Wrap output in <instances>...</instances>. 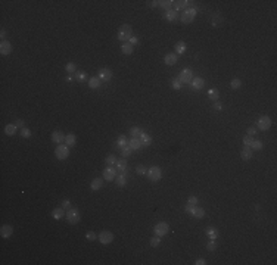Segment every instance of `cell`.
Returning a JSON list of instances; mask_svg holds the SVG:
<instances>
[{
  "mask_svg": "<svg viewBox=\"0 0 277 265\" xmlns=\"http://www.w3.org/2000/svg\"><path fill=\"white\" fill-rule=\"evenodd\" d=\"M117 37L118 40H121V41H128V40L133 37V28L130 27V25H121L120 27V29H118V34H117Z\"/></svg>",
  "mask_w": 277,
  "mask_h": 265,
  "instance_id": "obj_1",
  "label": "cell"
},
{
  "mask_svg": "<svg viewBox=\"0 0 277 265\" xmlns=\"http://www.w3.org/2000/svg\"><path fill=\"white\" fill-rule=\"evenodd\" d=\"M196 13H198V9H196V8H187V9L183 10V13L180 15L181 22H183V24H190V22H193Z\"/></svg>",
  "mask_w": 277,
  "mask_h": 265,
  "instance_id": "obj_2",
  "label": "cell"
},
{
  "mask_svg": "<svg viewBox=\"0 0 277 265\" xmlns=\"http://www.w3.org/2000/svg\"><path fill=\"white\" fill-rule=\"evenodd\" d=\"M65 218H67V221L69 222V224H78L80 222V220H81V215H80V211H78L77 208H71V209H68L67 211V214H65Z\"/></svg>",
  "mask_w": 277,
  "mask_h": 265,
  "instance_id": "obj_3",
  "label": "cell"
},
{
  "mask_svg": "<svg viewBox=\"0 0 277 265\" xmlns=\"http://www.w3.org/2000/svg\"><path fill=\"white\" fill-rule=\"evenodd\" d=\"M170 231V227L167 222H158L155 227H153V233H155V236H159V237H164L165 234H168Z\"/></svg>",
  "mask_w": 277,
  "mask_h": 265,
  "instance_id": "obj_4",
  "label": "cell"
},
{
  "mask_svg": "<svg viewBox=\"0 0 277 265\" xmlns=\"http://www.w3.org/2000/svg\"><path fill=\"white\" fill-rule=\"evenodd\" d=\"M178 80H180L181 84H189V82H192V80H193V72H192V69L184 68V69L180 72V75H178Z\"/></svg>",
  "mask_w": 277,
  "mask_h": 265,
  "instance_id": "obj_5",
  "label": "cell"
},
{
  "mask_svg": "<svg viewBox=\"0 0 277 265\" xmlns=\"http://www.w3.org/2000/svg\"><path fill=\"white\" fill-rule=\"evenodd\" d=\"M147 177L151 181H159L161 177H162V171H161L159 167H151L147 169Z\"/></svg>",
  "mask_w": 277,
  "mask_h": 265,
  "instance_id": "obj_6",
  "label": "cell"
},
{
  "mask_svg": "<svg viewBox=\"0 0 277 265\" xmlns=\"http://www.w3.org/2000/svg\"><path fill=\"white\" fill-rule=\"evenodd\" d=\"M55 155H56V158L59 161H63V159H67L69 156V147L65 145H59L55 150Z\"/></svg>",
  "mask_w": 277,
  "mask_h": 265,
  "instance_id": "obj_7",
  "label": "cell"
},
{
  "mask_svg": "<svg viewBox=\"0 0 277 265\" xmlns=\"http://www.w3.org/2000/svg\"><path fill=\"white\" fill-rule=\"evenodd\" d=\"M257 125H258V130L267 131L268 128L271 127V119H270V116H261V118L257 121Z\"/></svg>",
  "mask_w": 277,
  "mask_h": 265,
  "instance_id": "obj_8",
  "label": "cell"
},
{
  "mask_svg": "<svg viewBox=\"0 0 277 265\" xmlns=\"http://www.w3.org/2000/svg\"><path fill=\"white\" fill-rule=\"evenodd\" d=\"M97 239H99V241H100L102 245H109V243H112V240H114V233L105 230V231H102L99 234Z\"/></svg>",
  "mask_w": 277,
  "mask_h": 265,
  "instance_id": "obj_9",
  "label": "cell"
},
{
  "mask_svg": "<svg viewBox=\"0 0 277 265\" xmlns=\"http://www.w3.org/2000/svg\"><path fill=\"white\" fill-rule=\"evenodd\" d=\"M118 175V171L114 167H108V168L103 169V178L106 180V181H112V180H115V177Z\"/></svg>",
  "mask_w": 277,
  "mask_h": 265,
  "instance_id": "obj_10",
  "label": "cell"
},
{
  "mask_svg": "<svg viewBox=\"0 0 277 265\" xmlns=\"http://www.w3.org/2000/svg\"><path fill=\"white\" fill-rule=\"evenodd\" d=\"M99 75H97V77L100 78V81H111L112 80V71L111 69H109V68H100V69H99Z\"/></svg>",
  "mask_w": 277,
  "mask_h": 265,
  "instance_id": "obj_11",
  "label": "cell"
},
{
  "mask_svg": "<svg viewBox=\"0 0 277 265\" xmlns=\"http://www.w3.org/2000/svg\"><path fill=\"white\" fill-rule=\"evenodd\" d=\"M117 171H118V174L128 175V168H127V161L125 159H120V161H117Z\"/></svg>",
  "mask_w": 277,
  "mask_h": 265,
  "instance_id": "obj_12",
  "label": "cell"
},
{
  "mask_svg": "<svg viewBox=\"0 0 277 265\" xmlns=\"http://www.w3.org/2000/svg\"><path fill=\"white\" fill-rule=\"evenodd\" d=\"M190 84H192V88H193V90H202L205 86V81L202 77H193V80H192Z\"/></svg>",
  "mask_w": 277,
  "mask_h": 265,
  "instance_id": "obj_13",
  "label": "cell"
},
{
  "mask_svg": "<svg viewBox=\"0 0 277 265\" xmlns=\"http://www.w3.org/2000/svg\"><path fill=\"white\" fill-rule=\"evenodd\" d=\"M12 52V44L8 41V40H2V43H0V53L6 56V55H9Z\"/></svg>",
  "mask_w": 277,
  "mask_h": 265,
  "instance_id": "obj_14",
  "label": "cell"
},
{
  "mask_svg": "<svg viewBox=\"0 0 277 265\" xmlns=\"http://www.w3.org/2000/svg\"><path fill=\"white\" fill-rule=\"evenodd\" d=\"M12 233H13V228L10 225H8V224H5V225L0 228V236L3 237V239H9V237L12 236Z\"/></svg>",
  "mask_w": 277,
  "mask_h": 265,
  "instance_id": "obj_15",
  "label": "cell"
},
{
  "mask_svg": "<svg viewBox=\"0 0 277 265\" xmlns=\"http://www.w3.org/2000/svg\"><path fill=\"white\" fill-rule=\"evenodd\" d=\"M164 62L168 65V66H173L177 63V55L175 53H167L165 58H164Z\"/></svg>",
  "mask_w": 277,
  "mask_h": 265,
  "instance_id": "obj_16",
  "label": "cell"
},
{
  "mask_svg": "<svg viewBox=\"0 0 277 265\" xmlns=\"http://www.w3.org/2000/svg\"><path fill=\"white\" fill-rule=\"evenodd\" d=\"M189 5L190 2H187V0H177V2H174V10H186L189 8Z\"/></svg>",
  "mask_w": 277,
  "mask_h": 265,
  "instance_id": "obj_17",
  "label": "cell"
},
{
  "mask_svg": "<svg viewBox=\"0 0 277 265\" xmlns=\"http://www.w3.org/2000/svg\"><path fill=\"white\" fill-rule=\"evenodd\" d=\"M52 141L56 143V145H61L62 141H65V135H63L61 131H53V133H52Z\"/></svg>",
  "mask_w": 277,
  "mask_h": 265,
  "instance_id": "obj_18",
  "label": "cell"
},
{
  "mask_svg": "<svg viewBox=\"0 0 277 265\" xmlns=\"http://www.w3.org/2000/svg\"><path fill=\"white\" fill-rule=\"evenodd\" d=\"M164 18H165L168 22H174V21L178 18V13H177V10H174V9L167 10L165 15H164Z\"/></svg>",
  "mask_w": 277,
  "mask_h": 265,
  "instance_id": "obj_19",
  "label": "cell"
},
{
  "mask_svg": "<svg viewBox=\"0 0 277 265\" xmlns=\"http://www.w3.org/2000/svg\"><path fill=\"white\" fill-rule=\"evenodd\" d=\"M205 233H206V236H208L211 240H215V239H218V236H220L218 230L214 228V227H208V228L205 230Z\"/></svg>",
  "mask_w": 277,
  "mask_h": 265,
  "instance_id": "obj_20",
  "label": "cell"
},
{
  "mask_svg": "<svg viewBox=\"0 0 277 265\" xmlns=\"http://www.w3.org/2000/svg\"><path fill=\"white\" fill-rule=\"evenodd\" d=\"M128 146L131 147V150H139L143 147V143H141L140 139H131L128 141Z\"/></svg>",
  "mask_w": 277,
  "mask_h": 265,
  "instance_id": "obj_21",
  "label": "cell"
},
{
  "mask_svg": "<svg viewBox=\"0 0 277 265\" xmlns=\"http://www.w3.org/2000/svg\"><path fill=\"white\" fill-rule=\"evenodd\" d=\"M252 153H253V150L251 147H243L242 152H240V156H242L243 161H249V159L252 158Z\"/></svg>",
  "mask_w": 277,
  "mask_h": 265,
  "instance_id": "obj_22",
  "label": "cell"
},
{
  "mask_svg": "<svg viewBox=\"0 0 277 265\" xmlns=\"http://www.w3.org/2000/svg\"><path fill=\"white\" fill-rule=\"evenodd\" d=\"M115 146H117L118 149H124L125 146H128V141H127V137L125 135H120L115 141Z\"/></svg>",
  "mask_w": 277,
  "mask_h": 265,
  "instance_id": "obj_23",
  "label": "cell"
},
{
  "mask_svg": "<svg viewBox=\"0 0 277 265\" xmlns=\"http://www.w3.org/2000/svg\"><path fill=\"white\" fill-rule=\"evenodd\" d=\"M192 217H194V218H204L205 217V209L204 208H200V206H194V209H193V212L190 214Z\"/></svg>",
  "mask_w": 277,
  "mask_h": 265,
  "instance_id": "obj_24",
  "label": "cell"
},
{
  "mask_svg": "<svg viewBox=\"0 0 277 265\" xmlns=\"http://www.w3.org/2000/svg\"><path fill=\"white\" fill-rule=\"evenodd\" d=\"M127 177L128 175H122V174H118L117 177H115V183H117V186H120V187H124V186H127Z\"/></svg>",
  "mask_w": 277,
  "mask_h": 265,
  "instance_id": "obj_25",
  "label": "cell"
},
{
  "mask_svg": "<svg viewBox=\"0 0 277 265\" xmlns=\"http://www.w3.org/2000/svg\"><path fill=\"white\" fill-rule=\"evenodd\" d=\"M63 215H65V209H63L62 206H61V208H55L53 211H52V217H53L55 220H61Z\"/></svg>",
  "mask_w": 277,
  "mask_h": 265,
  "instance_id": "obj_26",
  "label": "cell"
},
{
  "mask_svg": "<svg viewBox=\"0 0 277 265\" xmlns=\"http://www.w3.org/2000/svg\"><path fill=\"white\" fill-rule=\"evenodd\" d=\"M186 49H187V46H186L184 41L175 43V55H183V53L186 52Z\"/></svg>",
  "mask_w": 277,
  "mask_h": 265,
  "instance_id": "obj_27",
  "label": "cell"
},
{
  "mask_svg": "<svg viewBox=\"0 0 277 265\" xmlns=\"http://www.w3.org/2000/svg\"><path fill=\"white\" fill-rule=\"evenodd\" d=\"M141 134H143V130H141L140 127H133L131 130H130V135H131V139H140Z\"/></svg>",
  "mask_w": 277,
  "mask_h": 265,
  "instance_id": "obj_28",
  "label": "cell"
},
{
  "mask_svg": "<svg viewBox=\"0 0 277 265\" xmlns=\"http://www.w3.org/2000/svg\"><path fill=\"white\" fill-rule=\"evenodd\" d=\"M100 78L99 77H92L90 80H88V86H90V88H99L100 87Z\"/></svg>",
  "mask_w": 277,
  "mask_h": 265,
  "instance_id": "obj_29",
  "label": "cell"
},
{
  "mask_svg": "<svg viewBox=\"0 0 277 265\" xmlns=\"http://www.w3.org/2000/svg\"><path fill=\"white\" fill-rule=\"evenodd\" d=\"M208 97L211 99V100H218V97H220V92H218V88H209L208 90Z\"/></svg>",
  "mask_w": 277,
  "mask_h": 265,
  "instance_id": "obj_30",
  "label": "cell"
},
{
  "mask_svg": "<svg viewBox=\"0 0 277 265\" xmlns=\"http://www.w3.org/2000/svg\"><path fill=\"white\" fill-rule=\"evenodd\" d=\"M102 184H103V180L102 178H94L92 181V184H90V188L96 192V190H99V188L102 187Z\"/></svg>",
  "mask_w": 277,
  "mask_h": 265,
  "instance_id": "obj_31",
  "label": "cell"
},
{
  "mask_svg": "<svg viewBox=\"0 0 277 265\" xmlns=\"http://www.w3.org/2000/svg\"><path fill=\"white\" fill-rule=\"evenodd\" d=\"M159 6L165 10H171L173 6H174V2L173 0H164V2H159Z\"/></svg>",
  "mask_w": 277,
  "mask_h": 265,
  "instance_id": "obj_32",
  "label": "cell"
},
{
  "mask_svg": "<svg viewBox=\"0 0 277 265\" xmlns=\"http://www.w3.org/2000/svg\"><path fill=\"white\" fill-rule=\"evenodd\" d=\"M121 50H122V53H124V55H131V53H133V46L128 43V41H125V43H122Z\"/></svg>",
  "mask_w": 277,
  "mask_h": 265,
  "instance_id": "obj_33",
  "label": "cell"
},
{
  "mask_svg": "<svg viewBox=\"0 0 277 265\" xmlns=\"http://www.w3.org/2000/svg\"><path fill=\"white\" fill-rule=\"evenodd\" d=\"M16 130H18V127L15 125V124H8V125L5 127V133L8 135H13L15 133H16Z\"/></svg>",
  "mask_w": 277,
  "mask_h": 265,
  "instance_id": "obj_34",
  "label": "cell"
},
{
  "mask_svg": "<svg viewBox=\"0 0 277 265\" xmlns=\"http://www.w3.org/2000/svg\"><path fill=\"white\" fill-rule=\"evenodd\" d=\"M105 164H106L108 167H115V165H117V158H115L114 155H108L106 159H105Z\"/></svg>",
  "mask_w": 277,
  "mask_h": 265,
  "instance_id": "obj_35",
  "label": "cell"
},
{
  "mask_svg": "<svg viewBox=\"0 0 277 265\" xmlns=\"http://www.w3.org/2000/svg\"><path fill=\"white\" fill-rule=\"evenodd\" d=\"M75 141H77V137H75V134H68L67 137H65V143L68 145V147H71V146L75 145Z\"/></svg>",
  "mask_w": 277,
  "mask_h": 265,
  "instance_id": "obj_36",
  "label": "cell"
},
{
  "mask_svg": "<svg viewBox=\"0 0 277 265\" xmlns=\"http://www.w3.org/2000/svg\"><path fill=\"white\" fill-rule=\"evenodd\" d=\"M140 140H141V143H143V146H151L152 143V137L149 134H146V133H143L140 135Z\"/></svg>",
  "mask_w": 277,
  "mask_h": 265,
  "instance_id": "obj_37",
  "label": "cell"
},
{
  "mask_svg": "<svg viewBox=\"0 0 277 265\" xmlns=\"http://www.w3.org/2000/svg\"><path fill=\"white\" fill-rule=\"evenodd\" d=\"M252 141H253V137H251V135L246 134L245 137H243V147H251Z\"/></svg>",
  "mask_w": 277,
  "mask_h": 265,
  "instance_id": "obj_38",
  "label": "cell"
},
{
  "mask_svg": "<svg viewBox=\"0 0 277 265\" xmlns=\"http://www.w3.org/2000/svg\"><path fill=\"white\" fill-rule=\"evenodd\" d=\"M230 86H232L233 90H237V88H240V86H242V81H240L239 78H233L232 82H230Z\"/></svg>",
  "mask_w": 277,
  "mask_h": 265,
  "instance_id": "obj_39",
  "label": "cell"
},
{
  "mask_svg": "<svg viewBox=\"0 0 277 265\" xmlns=\"http://www.w3.org/2000/svg\"><path fill=\"white\" fill-rule=\"evenodd\" d=\"M251 149H252V150H261V149H263V143H261L259 140H255V139H253L252 145H251Z\"/></svg>",
  "mask_w": 277,
  "mask_h": 265,
  "instance_id": "obj_40",
  "label": "cell"
},
{
  "mask_svg": "<svg viewBox=\"0 0 277 265\" xmlns=\"http://www.w3.org/2000/svg\"><path fill=\"white\" fill-rule=\"evenodd\" d=\"M86 78H87V74L84 72V71H78V72L75 74V80H77V81H80V82H83Z\"/></svg>",
  "mask_w": 277,
  "mask_h": 265,
  "instance_id": "obj_41",
  "label": "cell"
},
{
  "mask_svg": "<svg viewBox=\"0 0 277 265\" xmlns=\"http://www.w3.org/2000/svg\"><path fill=\"white\" fill-rule=\"evenodd\" d=\"M65 69H67V72L68 74H74L75 71H77V66H75V63L68 62L67 63V66H65Z\"/></svg>",
  "mask_w": 277,
  "mask_h": 265,
  "instance_id": "obj_42",
  "label": "cell"
},
{
  "mask_svg": "<svg viewBox=\"0 0 277 265\" xmlns=\"http://www.w3.org/2000/svg\"><path fill=\"white\" fill-rule=\"evenodd\" d=\"M161 245V237L159 236H155L151 239V246L152 247H158Z\"/></svg>",
  "mask_w": 277,
  "mask_h": 265,
  "instance_id": "obj_43",
  "label": "cell"
},
{
  "mask_svg": "<svg viewBox=\"0 0 277 265\" xmlns=\"http://www.w3.org/2000/svg\"><path fill=\"white\" fill-rule=\"evenodd\" d=\"M171 87H173L174 90H180V88H181V82H180V80H178V78H174V80L171 81Z\"/></svg>",
  "mask_w": 277,
  "mask_h": 265,
  "instance_id": "obj_44",
  "label": "cell"
},
{
  "mask_svg": "<svg viewBox=\"0 0 277 265\" xmlns=\"http://www.w3.org/2000/svg\"><path fill=\"white\" fill-rule=\"evenodd\" d=\"M121 153L124 158H128V156L131 155V147H130V146H125L124 149H121Z\"/></svg>",
  "mask_w": 277,
  "mask_h": 265,
  "instance_id": "obj_45",
  "label": "cell"
},
{
  "mask_svg": "<svg viewBox=\"0 0 277 265\" xmlns=\"http://www.w3.org/2000/svg\"><path fill=\"white\" fill-rule=\"evenodd\" d=\"M206 249H208L209 252L215 251V249H217V243H215V240H209L208 245H206Z\"/></svg>",
  "mask_w": 277,
  "mask_h": 265,
  "instance_id": "obj_46",
  "label": "cell"
},
{
  "mask_svg": "<svg viewBox=\"0 0 277 265\" xmlns=\"http://www.w3.org/2000/svg\"><path fill=\"white\" fill-rule=\"evenodd\" d=\"M136 171H137V174H140V175H145V174H147V169H146L145 165H137Z\"/></svg>",
  "mask_w": 277,
  "mask_h": 265,
  "instance_id": "obj_47",
  "label": "cell"
},
{
  "mask_svg": "<svg viewBox=\"0 0 277 265\" xmlns=\"http://www.w3.org/2000/svg\"><path fill=\"white\" fill-rule=\"evenodd\" d=\"M86 239H87V240H90V241H93V240H96V239H97V236H96V233H94V231H87V233H86Z\"/></svg>",
  "mask_w": 277,
  "mask_h": 265,
  "instance_id": "obj_48",
  "label": "cell"
},
{
  "mask_svg": "<svg viewBox=\"0 0 277 265\" xmlns=\"http://www.w3.org/2000/svg\"><path fill=\"white\" fill-rule=\"evenodd\" d=\"M21 135H22V137H25V139H28V137H31V131L24 127V128H21Z\"/></svg>",
  "mask_w": 277,
  "mask_h": 265,
  "instance_id": "obj_49",
  "label": "cell"
},
{
  "mask_svg": "<svg viewBox=\"0 0 277 265\" xmlns=\"http://www.w3.org/2000/svg\"><path fill=\"white\" fill-rule=\"evenodd\" d=\"M187 203H190V205L196 206V205L199 203V200H198V198H196V196H190V198L187 199Z\"/></svg>",
  "mask_w": 277,
  "mask_h": 265,
  "instance_id": "obj_50",
  "label": "cell"
},
{
  "mask_svg": "<svg viewBox=\"0 0 277 265\" xmlns=\"http://www.w3.org/2000/svg\"><path fill=\"white\" fill-rule=\"evenodd\" d=\"M248 135H251V137H253V135H257V133H258V130H257V127H249L248 128Z\"/></svg>",
  "mask_w": 277,
  "mask_h": 265,
  "instance_id": "obj_51",
  "label": "cell"
},
{
  "mask_svg": "<svg viewBox=\"0 0 277 265\" xmlns=\"http://www.w3.org/2000/svg\"><path fill=\"white\" fill-rule=\"evenodd\" d=\"M62 208L65 209V211H68V209H71V202H69V199H65L62 202Z\"/></svg>",
  "mask_w": 277,
  "mask_h": 265,
  "instance_id": "obj_52",
  "label": "cell"
},
{
  "mask_svg": "<svg viewBox=\"0 0 277 265\" xmlns=\"http://www.w3.org/2000/svg\"><path fill=\"white\" fill-rule=\"evenodd\" d=\"M196 206H198V205H196ZM186 212H187V214H192V212H193V209H194V206L193 205H190V203H186Z\"/></svg>",
  "mask_w": 277,
  "mask_h": 265,
  "instance_id": "obj_53",
  "label": "cell"
},
{
  "mask_svg": "<svg viewBox=\"0 0 277 265\" xmlns=\"http://www.w3.org/2000/svg\"><path fill=\"white\" fill-rule=\"evenodd\" d=\"M214 109H215V111H223V103L215 102V103H214Z\"/></svg>",
  "mask_w": 277,
  "mask_h": 265,
  "instance_id": "obj_54",
  "label": "cell"
},
{
  "mask_svg": "<svg viewBox=\"0 0 277 265\" xmlns=\"http://www.w3.org/2000/svg\"><path fill=\"white\" fill-rule=\"evenodd\" d=\"M128 43L131 44V46H134V44H137V43H139V37H134V35H133L131 39L128 40Z\"/></svg>",
  "mask_w": 277,
  "mask_h": 265,
  "instance_id": "obj_55",
  "label": "cell"
},
{
  "mask_svg": "<svg viewBox=\"0 0 277 265\" xmlns=\"http://www.w3.org/2000/svg\"><path fill=\"white\" fill-rule=\"evenodd\" d=\"M24 124H25V122H24V121H22V119H18V121H16V124H15V125L18 127V128H24Z\"/></svg>",
  "mask_w": 277,
  "mask_h": 265,
  "instance_id": "obj_56",
  "label": "cell"
},
{
  "mask_svg": "<svg viewBox=\"0 0 277 265\" xmlns=\"http://www.w3.org/2000/svg\"><path fill=\"white\" fill-rule=\"evenodd\" d=\"M205 264H206V261L202 259V258H200V259H196V262H194V265H205Z\"/></svg>",
  "mask_w": 277,
  "mask_h": 265,
  "instance_id": "obj_57",
  "label": "cell"
},
{
  "mask_svg": "<svg viewBox=\"0 0 277 265\" xmlns=\"http://www.w3.org/2000/svg\"><path fill=\"white\" fill-rule=\"evenodd\" d=\"M149 5H151L152 8H156V6H159V2H156V0H153V2H151Z\"/></svg>",
  "mask_w": 277,
  "mask_h": 265,
  "instance_id": "obj_58",
  "label": "cell"
},
{
  "mask_svg": "<svg viewBox=\"0 0 277 265\" xmlns=\"http://www.w3.org/2000/svg\"><path fill=\"white\" fill-rule=\"evenodd\" d=\"M0 37H2V39H5V37H6V31H5V29H2V31H0Z\"/></svg>",
  "mask_w": 277,
  "mask_h": 265,
  "instance_id": "obj_59",
  "label": "cell"
},
{
  "mask_svg": "<svg viewBox=\"0 0 277 265\" xmlns=\"http://www.w3.org/2000/svg\"><path fill=\"white\" fill-rule=\"evenodd\" d=\"M72 80H74V78L71 77V75H68V77H67V81H68V82H71V81H72Z\"/></svg>",
  "mask_w": 277,
  "mask_h": 265,
  "instance_id": "obj_60",
  "label": "cell"
}]
</instances>
